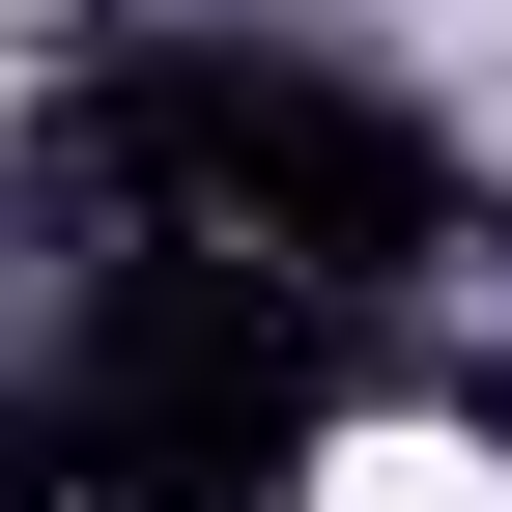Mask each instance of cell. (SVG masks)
I'll return each instance as SVG.
<instances>
[{
	"label": "cell",
	"instance_id": "obj_1",
	"mask_svg": "<svg viewBox=\"0 0 512 512\" xmlns=\"http://www.w3.org/2000/svg\"><path fill=\"white\" fill-rule=\"evenodd\" d=\"M313 512H512V484L456 456V427H370V456H342V484H313Z\"/></svg>",
	"mask_w": 512,
	"mask_h": 512
}]
</instances>
